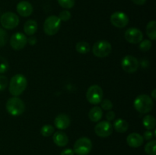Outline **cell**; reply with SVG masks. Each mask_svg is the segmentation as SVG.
I'll use <instances>...</instances> for the list:
<instances>
[{
	"label": "cell",
	"instance_id": "cell-1",
	"mask_svg": "<svg viewBox=\"0 0 156 155\" xmlns=\"http://www.w3.org/2000/svg\"><path fill=\"white\" fill-rule=\"evenodd\" d=\"M27 86V80L24 75L17 74L11 78L9 83V92L14 97L21 95Z\"/></svg>",
	"mask_w": 156,
	"mask_h": 155
},
{
	"label": "cell",
	"instance_id": "cell-2",
	"mask_svg": "<svg viewBox=\"0 0 156 155\" xmlns=\"http://www.w3.org/2000/svg\"><path fill=\"white\" fill-rule=\"evenodd\" d=\"M134 108L142 114L150 112L154 106L153 100L147 94H140L134 100Z\"/></svg>",
	"mask_w": 156,
	"mask_h": 155
},
{
	"label": "cell",
	"instance_id": "cell-3",
	"mask_svg": "<svg viewBox=\"0 0 156 155\" xmlns=\"http://www.w3.org/2000/svg\"><path fill=\"white\" fill-rule=\"evenodd\" d=\"M6 110L13 116H18L24 112L25 105L23 100L18 97H11L6 102Z\"/></svg>",
	"mask_w": 156,
	"mask_h": 155
},
{
	"label": "cell",
	"instance_id": "cell-4",
	"mask_svg": "<svg viewBox=\"0 0 156 155\" xmlns=\"http://www.w3.org/2000/svg\"><path fill=\"white\" fill-rule=\"evenodd\" d=\"M61 21L58 16L50 15L45 20L44 24V30L48 36H53L59 32Z\"/></svg>",
	"mask_w": 156,
	"mask_h": 155
},
{
	"label": "cell",
	"instance_id": "cell-5",
	"mask_svg": "<svg viewBox=\"0 0 156 155\" xmlns=\"http://www.w3.org/2000/svg\"><path fill=\"white\" fill-rule=\"evenodd\" d=\"M92 148V142L87 137H82L75 142L73 151L77 155H88Z\"/></svg>",
	"mask_w": 156,
	"mask_h": 155
},
{
	"label": "cell",
	"instance_id": "cell-6",
	"mask_svg": "<svg viewBox=\"0 0 156 155\" xmlns=\"http://www.w3.org/2000/svg\"><path fill=\"white\" fill-rule=\"evenodd\" d=\"M112 51V46L107 40H98L93 45V54L98 58L107 57Z\"/></svg>",
	"mask_w": 156,
	"mask_h": 155
},
{
	"label": "cell",
	"instance_id": "cell-7",
	"mask_svg": "<svg viewBox=\"0 0 156 155\" xmlns=\"http://www.w3.org/2000/svg\"><path fill=\"white\" fill-rule=\"evenodd\" d=\"M0 23L5 29L13 30L19 24V18L16 14L11 12H7L1 16Z\"/></svg>",
	"mask_w": 156,
	"mask_h": 155
},
{
	"label": "cell",
	"instance_id": "cell-8",
	"mask_svg": "<svg viewBox=\"0 0 156 155\" xmlns=\"http://www.w3.org/2000/svg\"><path fill=\"white\" fill-rule=\"evenodd\" d=\"M87 100L91 104H98L103 98V91L99 85L94 84L89 87L86 93Z\"/></svg>",
	"mask_w": 156,
	"mask_h": 155
},
{
	"label": "cell",
	"instance_id": "cell-9",
	"mask_svg": "<svg viewBox=\"0 0 156 155\" xmlns=\"http://www.w3.org/2000/svg\"><path fill=\"white\" fill-rule=\"evenodd\" d=\"M121 67L127 73H135L140 67L138 59L133 56L128 55L124 56L121 61Z\"/></svg>",
	"mask_w": 156,
	"mask_h": 155
},
{
	"label": "cell",
	"instance_id": "cell-10",
	"mask_svg": "<svg viewBox=\"0 0 156 155\" xmlns=\"http://www.w3.org/2000/svg\"><path fill=\"white\" fill-rule=\"evenodd\" d=\"M27 43V38L24 33L17 32L10 38V45L15 50H21L25 47Z\"/></svg>",
	"mask_w": 156,
	"mask_h": 155
},
{
	"label": "cell",
	"instance_id": "cell-11",
	"mask_svg": "<svg viewBox=\"0 0 156 155\" xmlns=\"http://www.w3.org/2000/svg\"><path fill=\"white\" fill-rule=\"evenodd\" d=\"M124 37L128 43L132 44H138L143 40V33L140 29L130 27L127 29L124 33Z\"/></svg>",
	"mask_w": 156,
	"mask_h": 155
},
{
	"label": "cell",
	"instance_id": "cell-12",
	"mask_svg": "<svg viewBox=\"0 0 156 155\" xmlns=\"http://www.w3.org/2000/svg\"><path fill=\"white\" fill-rule=\"evenodd\" d=\"M113 125L108 121H101L94 127V132L101 138H107L113 132Z\"/></svg>",
	"mask_w": 156,
	"mask_h": 155
},
{
	"label": "cell",
	"instance_id": "cell-13",
	"mask_svg": "<svg viewBox=\"0 0 156 155\" xmlns=\"http://www.w3.org/2000/svg\"><path fill=\"white\" fill-rule=\"evenodd\" d=\"M111 23L114 27H118V28H123L129 23V18L123 12H116L111 15Z\"/></svg>",
	"mask_w": 156,
	"mask_h": 155
},
{
	"label": "cell",
	"instance_id": "cell-14",
	"mask_svg": "<svg viewBox=\"0 0 156 155\" xmlns=\"http://www.w3.org/2000/svg\"><path fill=\"white\" fill-rule=\"evenodd\" d=\"M16 10L21 16L26 18V17L30 16L33 13V6L28 2L22 1L18 3L16 6Z\"/></svg>",
	"mask_w": 156,
	"mask_h": 155
},
{
	"label": "cell",
	"instance_id": "cell-15",
	"mask_svg": "<svg viewBox=\"0 0 156 155\" xmlns=\"http://www.w3.org/2000/svg\"><path fill=\"white\" fill-rule=\"evenodd\" d=\"M71 123L70 118L66 114H59L54 119V125L56 129L59 130H64L69 128Z\"/></svg>",
	"mask_w": 156,
	"mask_h": 155
},
{
	"label": "cell",
	"instance_id": "cell-16",
	"mask_svg": "<svg viewBox=\"0 0 156 155\" xmlns=\"http://www.w3.org/2000/svg\"><path fill=\"white\" fill-rule=\"evenodd\" d=\"M143 142H144V139H143V136L140 134L136 133V132L129 134L126 138L127 144L129 147H133V148H136V147L142 146Z\"/></svg>",
	"mask_w": 156,
	"mask_h": 155
},
{
	"label": "cell",
	"instance_id": "cell-17",
	"mask_svg": "<svg viewBox=\"0 0 156 155\" xmlns=\"http://www.w3.org/2000/svg\"><path fill=\"white\" fill-rule=\"evenodd\" d=\"M53 141L59 147H65L68 144L69 138L65 132L62 131H58L53 134Z\"/></svg>",
	"mask_w": 156,
	"mask_h": 155
},
{
	"label": "cell",
	"instance_id": "cell-18",
	"mask_svg": "<svg viewBox=\"0 0 156 155\" xmlns=\"http://www.w3.org/2000/svg\"><path fill=\"white\" fill-rule=\"evenodd\" d=\"M102 116H103V111L101 108L98 106L92 107L88 112V118L93 122H98L100 121Z\"/></svg>",
	"mask_w": 156,
	"mask_h": 155
},
{
	"label": "cell",
	"instance_id": "cell-19",
	"mask_svg": "<svg viewBox=\"0 0 156 155\" xmlns=\"http://www.w3.org/2000/svg\"><path fill=\"white\" fill-rule=\"evenodd\" d=\"M37 23L34 20H28L24 23V31L26 35L33 36L37 30Z\"/></svg>",
	"mask_w": 156,
	"mask_h": 155
},
{
	"label": "cell",
	"instance_id": "cell-20",
	"mask_svg": "<svg viewBox=\"0 0 156 155\" xmlns=\"http://www.w3.org/2000/svg\"><path fill=\"white\" fill-rule=\"evenodd\" d=\"M113 128L119 133H124L128 130L129 124L123 119H117V120L114 121Z\"/></svg>",
	"mask_w": 156,
	"mask_h": 155
},
{
	"label": "cell",
	"instance_id": "cell-21",
	"mask_svg": "<svg viewBox=\"0 0 156 155\" xmlns=\"http://www.w3.org/2000/svg\"><path fill=\"white\" fill-rule=\"evenodd\" d=\"M143 126L146 128L147 130H152L155 129L156 126L155 118L152 115H146L144 116L143 119Z\"/></svg>",
	"mask_w": 156,
	"mask_h": 155
},
{
	"label": "cell",
	"instance_id": "cell-22",
	"mask_svg": "<svg viewBox=\"0 0 156 155\" xmlns=\"http://www.w3.org/2000/svg\"><path fill=\"white\" fill-rule=\"evenodd\" d=\"M146 34L152 40L156 39V21H151L146 26Z\"/></svg>",
	"mask_w": 156,
	"mask_h": 155
},
{
	"label": "cell",
	"instance_id": "cell-23",
	"mask_svg": "<svg viewBox=\"0 0 156 155\" xmlns=\"http://www.w3.org/2000/svg\"><path fill=\"white\" fill-rule=\"evenodd\" d=\"M76 50L80 54H87L90 51V45L85 41H80L76 43Z\"/></svg>",
	"mask_w": 156,
	"mask_h": 155
},
{
	"label": "cell",
	"instance_id": "cell-24",
	"mask_svg": "<svg viewBox=\"0 0 156 155\" xmlns=\"http://www.w3.org/2000/svg\"><path fill=\"white\" fill-rule=\"evenodd\" d=\"M145 152L148 155H156V141L152 140L145 146Z\"/></svg>",
	"mask_w": 156,
	"mask_h": 155
},
{
	"label": "cell",
	"instance_id": "cell-25",
	"mask_svg": "<svg viewBox=\"0 0 156 155\" xmlns=\"http://www.w3.org/2000/svg\"><path fill=\"white\" fill-rule=\"evenodd\" d=\"M54 133V128L52 125H44L41 129V134L44 137H50Z\"/></svg>",
	"mask_w": 156,
	"mask_h": 155
},
{
	"label": "cell",
	"instance_id": "cell-26",
	"mask_svg": "<svg viewBox=\"0 0 156 155\" xmlns=\"http://www.w3.org/2000/svg\"><path fill=\"white\" fill-rule=\"evenodd\" d=\"M9 68V62L3 56H0V74L7 72Z\"/></svg>",
	"mask_w": 156,
	"mask_h": 155
},
{
	"label": "cell",
	"instance_id": "cell-27",
	"mask_svg": "<svg viewBox=\"0 0 156 155\" xmlns=\"http://www.w3.org/2000/svg\"><path fill=\"white\" fill-rule=\"evenodd\" d=\"M58 3L62 8L70 9L75 5V0H57Z\"/></svg>",
	"mask_w": 156,
	"mask_h": 155
},
{
	"label": "cell",
	"instance_id": "cell-28",
	"mask_svg": "<svg viewBox=\"0 0 156 155\" xmlns=\"http://www.w3.org/2000/svg\"><path fill=\"white\" fill-rule=\"evenodd\" d=\"M8 39H9V36H8L7 32L4 29L0 27V47L4 46L7 43Z\"/></svg>",
	"mask_w": 156,
	"mask_h": 155
},
{
	"label": "cell",
	"instance_id": "cell-29",
	"mask_svg": "<svg viewBox=\"0 0 156 155\" xmlns=\"http://www.w3.org/2000/svg\"><path fill=\"white\" fill-rule=\"evenodd\" d=\"M152 42L149 40H142L141 42L140 43V50L143 52H146L149 51V50L152 47Z\"/></svg>",
	"mask_w": 156,
	"mask_h": 155
},
{
	"label": "cell",
	"instance_id": "cell-30",
	"mask_svg": "<svg viewBox=\"0 0 156 155\" xmlns=\"http://www.w3.org/2000/svg\"><path fill=\"white\" fill-rule=\"evenodd\" d=\"M101 109L104 110H111L113 108V103L110 100L105 99V100H102L101 102Z\"/></svg>",
	"mask_w": 156,
	"mask_h": 155
},
{
	"label": "cell",
	"instance_id": "cell-31",
	"mask_svg": "<svg viewBox=\"0 0 156 155\" xmlns=\"http://www.w3.org/2000/svg\"><path fill=\"white\" fill-rule=\"evenodd\" d=\"M71 13L70 12L67 10H63L62 12H60V13L59 14V17L58 18H59L60 21H67L71 18Z\"/></svg>",
	"mask_w": 156,
	"mask_h": 155
},
{
	"label": "cell",
	"instance_id": "cell-32",
	"mask_svg": "<svg viewBox=\"0 0 156 155\" xmlns=\"http://www.w3.org/2000/svg\"><path fill=\"white\" fill-rule=\"evenodd\" d=\"M9 80L5 75H0V91H2L7 88Z\"/></svg>",
	"mask_w": 156,
	"mask_h": 155
},
{
	"label": "cell",
	"instance_id": "cell-33",
	"mask_svg": "<svg viewBox=\"0 0 156 155\" xmlns=\"http://www.w3.org/2000/svg\"><path fill=\"white\" fill-rule=\"evenodd\" d=\"M153 136L154 135L153 133L151 132V130H147L146 131V132H144V133H143V139L146 140V141H151L152 138H153Z\"/></svg>",
	"mask_w": 156,
	"mask_h": 155
},
{
	"label": "cell",
	"instance_id": "cell-34",
	"mask_svg": "<svg viewBox=\"0 0 156 155\" xmlns=\"http://www.w3.org/2000/svg\"><path fill=\"white\" fill-rule=\"evenodd\" d=\"M115 112L114 111H109V112H107L106 114V119H107V121L108 122H111L114 120L115 119Z\"/></svg>",
	"mask_w": 156,
	"mask_h": 155
},
{
	"label": "cell",
	"instance_id": "cell-35",
	"mask_svg": "<svg viewBox=\"0 0 156 155\" xmlns=\"http://www.w3.org/2000/svg\"><path fill=\"white\" fill-rule=\"evenodd\" d=\"M60 155H75V153L73 149L66 148L61 152Z\"/></svg>",
	"mask_w": 156,
	"mask_h": 155
},
{
	"label": "cell",
	"instance_id": "cell-36",
	"mask_svg": "<svg viewBox=\"0 0 156 155\" xmlns=\"http://www.w3.org/2000/svg\"><path fill=\"white\" fill-rule=\"evenodd\" d=\"M27 43L30 45H34V44L37 43V38L34 36H30V37L27 39Z\"/></svg>",
	"mask_w": 156,
	"mask_h": 155
},
{
	"label": "cell",
	"instance_id": "cell-37",
	"mask_svg": "<svg viewBox=\"0 0 156 155\" xmlns=\"http://www.w3.org/2000/svg\"><path fill=\"white\" fill-rule=\"evenodd\" d=\"M132 2L137 5H143L146 2V0H132Z\"/></svg>",
	"mask_w": 156,
	"mask_h": 155
},
{
	"label": "cell",
	"instance_id": "cell-38",
	"mask_svg": "<svg viewBox=\"0 0 156 155\" xmlns=\"http://www.w3.org/2000/svg\"><path fill=\"white\" fill-rule=\"evenodd\" d=\"M151 96H152V97H151V98L153 99V100H155L156 99V90L155 89H154L153 91H152V93H151Z\"/></svg>",
	"mask_w": 156,
	"mask_h": 155
}]
</instances>
